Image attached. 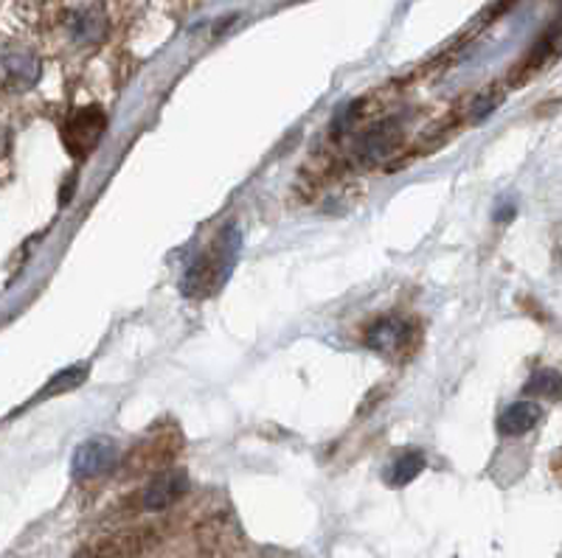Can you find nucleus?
<instances>
[{
    "mask_svg": "<svg viewBox=\"0 0 562 558\" xmlns=\"http://www.w3.org/2000/svg\"><path fill=\"white\" fill-rule=\"evenodd\" d=\"M239 250H243V234H239L237 225H228L223 228V234L214 239V244L209 248V253H203L200 259H194V264L189 266V273L183 278V293L189 298H209L231 278L234 266H237Z\"/></svg>",
    "mask_w": 562,
    "mask_h": 558,
    "instance_id": "nucleus-1",
    "label": "nucleus"
},
{
    "mask_svg": "<svg viewBox=\"0 0 562 558\" xmlns=\"http://www.w3.org/2000/svg\"><path fill=\"white\" fill-rule=\"evenodd\" d=\"M104 129H108V115L99 107H82L65 121L63 140L68 152L74 158H85V155L93 152L99 140H102Z\"/></svg>",
    "mask_w": 562,
    "mask_h": 558,
    "instance_id": "nucleus-2",
    "label": "nucleus"
},
{
    "mask_svg": "<svg viewBox=\"0 0 562 558\" xmlns=\"http://www.w3.org/2000/svg\"><path fill=\"white\" fill-rule=\"evenodd\" d=\"M119 460V446L113 439H88L85 444H79V449L74 452V460H70V471L77 480H93V477L110 471Z\"/></svg>",
    "mask_w": 562,
    "mask_h": 558,
    "instance_id": "nucleus-3",
    "label": "nucleus"
},
{
    "mask_svg": "<svg viewBox=\"0 0 562 558\" xmlns=\"http://www.w3.org/2000/svg\"><path fill=\"white\" fill-rule=\"evenodd\" d=\"M411 334H414V329H411L408 320L383 318L371 326L369 334H366V343H369L371 351H378L389 360H400V356L408 354Z\"/></svg>",
    "mask_w": 562,
    "mask_h": 558,
    "instance_id": "nucleus-4",
    "label": "nucleus"
},
{
    "mask_svg": "<svg viewBox=\"0 0 562 558\" xmlns=\"http://www.w3.org/2000/svg\"><path fill=\"white\" fill-rule=\"evenodd\" d=\"M40 79V59L29 48H9L0 54V88L29 90Z\"/></svg>",
    "mask_w": 562,
    "mask_h": 558,
    "instance_id": "nucleus-5",
    "label": "nucleus"
},
{
    "mask_svg": "<svg viewBox=\"0 0 562 558\" xmlns=\"http://www.w3.org/2000/svg\"><path fill=\"white\" fill-rule=\"evenodd\" d=\"M186 491H189V477H186V471H160V475L149 482L147 491H144V508H147V511H164V508L175 505Z\"/></svg>",
    "mask_w": 562,
    "mask_h": 558,
    "instance_id": "nucleus-6",
    "label": "nucleus"
},
{
    "mask_svg": "<svg viewBox=\"0 0 562 558\" xmlns=\"http://www.w3.org/2000/svg\"><path fill=\"white\" fill-rule=\"evenodd\" d=\"M396 144H400V127H396V121H383V124H374V127L360 138L358 155L363 163H378V160L389 158V155L394 152Z\"/></svg>",
    "mask_w": 562,
    "mask_h": 558,
    "instance_id": "nucleus-7",
    "label": "nucleus"
},
{
    "mask_svg": "<svg viewBox=\"0 0 562 558\" xmlns=\"http://www.w3.org/2000/svg\"><path fill=\"white\" fill-rule=\"evenodd\" d=\"M108 14L104 9L99 7H88V9H79V12L70 14L68 20V29H70V37L77 39L82 45H93V43H102L108 37Z\"/></svg>",
    "mask_w": 562,
    "mask_h": 558,
    "instance_id": "nucleus-8",
    "label": "nucleus"
},
{
    "mask_svg": "<svg viewBox=\"0 0 562 558\" xmlns=\"http://www.w3.org/2000/svg\"><path fill=\"white\" fill-rule=\"evenodd\" d=\"M540 419H543V407L535 405V401H515L501 412L498 432L501 435H524V432L535 430Z\"/></svg>",
    "mask_w": 562,
    "mask_h": 558,
    "instance_id": "nucleus-9",
    "label": "nucleus"
},
{
    "mask_svg": "<svg viewBox=\"0 0 562 558\" xmlns=\"http://www.w3.org/2000/svg\"><path fill=\"white\" fill-rule=\"evenodd\" d=\"M144 545V533H130V536H113L99 545H90L79 553L77 558H133L138 556Z\"/></svg>",
    "mask_w": 562,
    "mask_h": 558,
    "instance_id": "nucleus-10",
    "label": "nucleus"
},
{
    "mask_svg": "<svg viewBox=\"0 0 562 558\" xmlns=\"http://www.w3.org/2000/svg\"><path fill=\"white\" fill-rule=\"evenodd\" d=\"M422 469H425V455H422V452H403V455L391 464L385 480H389L391 489H403V486H408V482H414L416 477L422 475Z\"/></svg>",
    "mask_w": 562,
    "mask_h": 558,
    "instance_id": "nucleus-11",
    "label": "nucleus"
},
{
    "mask_svg": "<svg viewBox=\"0 0 562 558\" xmlns=\"http://www.w3.org/2000/svg\"><path fill=\"white\" fill-rule=\"evenodd\" d=\"M526 394H540L549 399H560V374L557 371H537L526 385Z\"/></svg>",
    "mask_w": 562,
    "mask_h": 558,
    "instance_id": "nucleus-12",
    "label": "nucleus"
},
{
    "mask_svg": "<svg viewBox=\"0 0 562 558\" xmlns=\"http://www.w3.org/2000/svg\"><path fill=\"white\" fill-rule=\"evenodd\" d=\"M85 382V368H68L63 374H57L52 379V385H45V390L40 394V399H48V396L59 394V390H70V387H77Z\"/></svg>",
    "mask_w": 562,
    "mask_h": 558,
    "instance_id": "nucleus-13",
    "label": "nucleus"
}]
</instances>
